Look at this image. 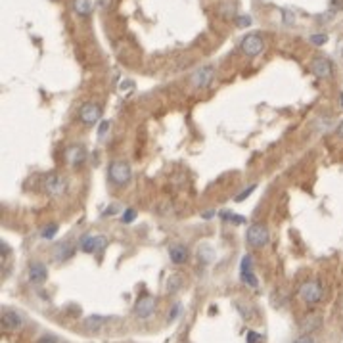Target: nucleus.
<instances>
[{"mask_svg": "<svg viewBox=\"0 0 343 343\" xmlns=\"http://www.w3.org/2000/svg\"><path fill=\"white\" fill-rule=\"evenodd\" d=\"M107 176L109 180L115 184V186H125L131 176H133V171H131V165L127 161H111L109 167H107Z\"/></svg>", "mask_w": 343, "mask_h": 343, "instance_id": "nucleus-1", "label": "nucleus"}, {"mask_svg": "<svg viewBox=\"0 0 343 343\" xmlns=\"http://www.w3.org/2000/svg\"><path fill=\"white\" fill-rule=\"evenodd\" d=\"M245 238H247V243H249L251 247H265V245L269 243L271 234H269V228H267L265 224L255 223L247 228Z\"/></svg>", "mask_w": 343, "mask_h": 343, "instance_id": "nucleus-2", "label": "nucleus"}, {"mask_svg": "<svg viewBox=\"0 0 343 343\" xmlns=\"http://www.w3.org/2000/svg\"><path fill=\"white\" fill-rule=\"evenodd\" d=\"M299 297L309 303V305H314V303H320L322 297H324V290H322V284L312 280V282H307L299 288Z\"/></svg>", "mask_w": 343, "mask_h": 343, "instance_id": "nucleus-3", "label": "nucleus"}, {"mask_svg": "<svg viewBox=\"0 0 343 343\" xmlns=\"http://www.w3.org/2000/svg\"><path fill=\"white\" fill-rule=\"evenodd\" d=\"M44 190L50 196H64L68 192V180L62 174H48L44 178Z\"/></svg>", "mask_w": 343, "mask_h": 343, "instance_id": "nucleus-4", "label": "nucleus"}, {"mask_svg": "<svg viewBox=\"0 0 343 343\" xmlns=\"http://www.w3.org/2000/svg\"><path fill=\"white\" fill-rule=\"evenodd\" d=\"M240 278L243 284H247L249 288H257V276L253 274V259L251 255H243L240 263Z\"/></svg>", "mask_w": 343, "mask_h": 343, "instance_id": "nucleus-5", "label": "nucleus"}, {"mask_svg": "<svg viewBox=\"0 0 343 343\" xmlns=\"http://www.w3.org/2000/svg\"><path fill=\"white\" fill-rule=\"evenodd\" d=\"M133 310H135V314H137L138 318H148V316H152L155 310V297H152V295H142V297H138Z\"/></svg>", "mask_w": 343, "mask_h": 343, "instance_id": "nucleus-6", "label": "nucleus"}, {"mask_svg": "<svg viewBox=\"0 0 343 343\" xmlns=\"http://www.w3.org/2000/svg\"><path fill=\"white\" fill-rule=\"evenodd\" d=\"M263 38H261V34L259 33H249L243 36V40H241V50L245 52L247 56H257L263 52Z\"/></svg>", "mask_w": 343, "mask_h": 343, "instance_id": "nucleus-7", "label": "nucleus"}, {"mask_svg": "<svg viewBox=\"0 0 343 343\" xmlns=\"http://www.w3.org/2000/svg\"><path fill=\"white\" fill-rule=\"evenodd\" d=\"M79 117H81V121H83L85 125H94V123H98L100 117H102V107H100L98 103L88 102L81 107Z\"/></svg>", "mask_w": 343, "mask_h": 343, "instance_id": "nucleus-8", "label": "nucleus"}, {"mask_svg": "<svg viewBox=\"0 0 343 343\" xmlns=\"http://www.w3.org/2000/svg\"><path fill=\"white\" fill-rule=\"evenodd\" d=\"M213 77H215V69L211 68V66H204V68H200L194 73L192 85L196 86V88H206V86H209L213 83Z\"/></svg>", "mask_w": 343, "mask_h": 343, "instance_id": "nucleus-9", "label": "nucleus"}, {"mask_svg": "<svg viewBox=\"0 0 343 343\" xmlns=\"http://www.w3.org/2000/svg\"><path fill=\"white\" fill-rule=\"evenodd\" d=\"M0 322H2V328H4V330H19V328L25 324L23 318L19 316V312H16V310H12V309L2 310Z\"/></svg>", "mask_w": 343, "mask_h": 343, "instance_id": "nucleus-10", "label": "nucleus"}, {"mask_svg": "<svg viewBox=\"0 0 343 343\" xmlns=\"http://www.w3.org/2000/svg\"><path fill=\"white\" fill-rule=\"evenodd\" d=\"M103 247H105V238L103 236L86 234V236H83V240H81V249L85 253H96V251H100Z\"/></svg>", "mask_w": 343, "mask_h": 343, "instance_id": "nucleus-11", "label": "nucleus"}, {"mask_svg": "<svg viewBox=\"0 0 343 343\" xmlns=\"http://www.w3.org/2000/svg\"><path fill=\"white\" fill-rule=\"evenodd\" d=\"M310 69H312V73L318 77V79H328V77H332V62L326 60V58H316L312 64H310Z\"/></svg>", "mask_w": 343, "mask_h": 343, "instance_id": "nucleus-12", "label": "nucleus"}, {"mask_svg": "<svg viewBox=\"0 0 343 343\" xmlns=\"http://www.w3.org/2000/svg\"><path fill=\"white\" fill-rule=\"evenodd\" d=\"M66 159H68L69 165H73V167H79V165H83L86 159V152L83 146H79V144H75V146H69L68 150H66Z\"/></svg>", "mask_w": 343, "mask_h": 343, "instance_id": "nucleus-13", "label": "nucleus"}, {"mask_svg": "<svg viewBox=\"0 0 343 343\" xmlns=\"http://www.w3.org/2000/svg\"><path fill=\"white\" fill-rule=\"evenodd\" d=\"M48 278V269L42 263H31L29 265V282L31 284H42Z\"/></svg>", "mask_w": 343, "mask_h": 343, "instance_id": "nucleus-14", "label": "nucleus"}, {"mask_svg": "<svg viewBox=\"0 0 343 343\" xmlns=\"http://www.w3.org/2000/svg\"><path fill=\"white\" fill-rule=\"evenodd\" d=\"M169 259H171L174 265H184L188 261V247L186 245H180V243H174L169 247Z\"/></svg>", "mask_w": 343, "mask_h": 343, "instance_id": "nucleus-15", "label": "nucleus"}, {"mask_svg": "<svg viewBox=\"0 0 343 343\" xmlns=\"http://www.w3.org/2000/svg\"><path fill=\"white\" fill-rule=\"evenodd\" d=\"M73 10L81 17H88L92 14V0H73Z\"/></svg>", "mask_w": 343, "mask_h": 343, "instance_id": "nucleus-16", "label": "nucleus"}, {"mask_svg": "<svg viewBox=\"0 0 343 343\" xmlns=\"http://www.w3.org/2000/svg\"><path fill=\"white\" fill-rule=\"evenodd\" d=\"M73 251H75V249H73V245H71L69 241H64V243H60V245H58V249H56V255H54V257H56V261L64 263V261H68V259L73 255Z\"/></svg>", "mask_w": 343, "mask_h": 343, "instance_id": "nucleus-17", "label": "nucleus"}, {"mask_svg": "<svg viewBox=\"0 0 343 343\" xmlns=\"http://www.w3.org/2000/svg\"><path fill=\"white\" fill-rule=\"evenodd\" d=\"M105 322H107V318H105V316H100V314H90L88 318H85V326L88 328V330H92V332L103 328Z\"/></svg>", "mask_w": 343, "mask_h": 343, "instance_id": "nucleus-18", "label": "nucleus"}, {"mask_svg": "<svg viewBox=\"0 0 343 343\" xmlns=\"http://www.w3.org/2000/svg\"><path fill=\"white\" fill-rule=\"evenodd\" d=\"M320 324H322V318H320L318 314H309V316L301 322V330H303V332H312V330H316Z\"/></svg>", "mask_w": 343, "mask_h": 343, "instance_id": "nucleus-19", "label": "nucleus"}, {"mask_svg": "<svg viewBox=\"0 0 343 343\" xmlns=\"http://www.w3.org/2000/svg\"><path fill=\"white\" fill-rule=\"evenodd\" d=\"M56 234H58V224H46V226H42V230H40V236H42L44 240H52Z\"/></svg>", "mask_w": 343, "mask_h": 343, "instance_id": "nucleus-20", "label": "nucleus"}, {"mask_svg": "<svg viewBox=\"0 0 343 343\" xmlns=\"http://www.w3.org/2000/svg\"><path fill=\"white\" fill-rule=\"evenodd\" d=\"M180 286H182V278H180V276H176V274L171 276V278H169V282H167V292L174 293L178 288H180Z\"/></svg>", "mask_w": 343, "mask_h": 343, "instance_id": "nucleus-21", "label": "nucleus"}, {"mask_svg": "<svg viewBox=\"0 0 343 343\" xmlns=\"http://www.w3.org/2000/svg\"><path fill=\"white\" fill-rule=\"evenodd\" d=\"M223 219H224V221H228V223H232V224L245 223V217H241V215H234V213H230V211L223 213Z\"/></svg>", "mask_w": 343, "mask_h": 343, "instance_id": "nucleus-22", "label": "nucleus"}, {"mask_svg": "<svg viewBox=\"0 0 343 343\" xmlns=\"http://www.w3.org/2000/svg\"><path fill=\"white\" fill-rule=\"evenodd\" d=\"M253 190H257V186H255V184H251L249 188H245V192L238 194V196L234 198V202H236V204H240V202H243V200H247V198H249V196L253 194Z\"/></svg>", "mask_w": 343, "mask_h": 343, "instance_id": "nucleus-23", "label": "nucleus"}, {"mask_svg": "<svg viewBox=\"0 0 343 343\" xmlns=\"http://www.w3.org/2000/svg\"><path fill=\"white\" fill-rule=\"evenodd\" d=\"M137 219V211L135 209H125V213H123V217H121V221L125 224H129V223H133Z\"/></svg>", "mask_w": 343, "mask_h": 343, "instance_id": "nucleus-24", "label": "nucleus"}, {"mask_svg": "<svg viewBox=\"0 0 343 343\" xmlns=\"http://www.w3.org/2000/svg\"><path fill=\"white\" fill-rule=\"evenodd\" d=\"M326 40H328L326 34H312V36H310V42H312V44H316V46L326 44Z\"/></svg>", "mask_w": 343, "mask_h": 343, "instance_id": "nucleus-25", "label": "nucleus"}, {"mask_svg": "<svg viewBox=\"0 0 343 343\" xmlns=\"http://www.w3.org/2000/svg\"><path fill=\"white\" fill-rule=\"evenodd\" d=\"M261 340H263V338L259 336L257 332H249V334H247V343H259Z\"/></svg>", "mask_w": 343, "mask_h": 343, "instance_id": "nucleus-26", "label": "nucleus"}, {"mask_svg": "<svg viewBox=\"0 0 343 343\" xmlns=\"http://www.w3.org/2000/svg\"><path fill=\"white\" fill-rule=\"evenodd\" d=\"M238 25H240V27H249V25H251V17L249 16L238 17Z\"/></svg>", "mask_w": 343, "mask_h": 343, "instance_id": "nucleus-27", "label": "nucleus"}, {"mask_svg": "<svg viewBox=\"0 0 343 343\" xmlns=\"http://www.w3.org/2000/svg\"><path fill=\"white\" fill-rule=\"evenodd\" d=\"M107 129H109V121H102L100 123V129H98V137L102 138L105 133H107Z\"/></svg>", "mask_w": 343, "mask_h": 343, "instance_id": "nucleus-28", "label": "nucleus"}, {"mask_svg": "<svg viewBox=\"0 0 343 343\" xmlns=\"http://www.w3.org/2000/svg\"><path fill=\"white\" fill-rule=\"evenodd\" d=\"M0 249H2V251H0V255H2V261H4V259L8 257V253H10V247H8V243H6V241H0Z\"/></svg>", "mask_w": 343, "mask_h": 343, "instance_id": "nucleus-29", "label": "nucleus"}, {"mask_svg": "<svg viewBox=\"0 0 343 343\" xmlns=\"http://www.w3.org/2000/svg\"><path fill=\"white\" fill-rule=\"evenodd\" d=\"M36 343H58V340L54 336H42V338L36 340Z\"/></svg>", "mask_w": 343, "mask_h": 343, "instance_id": "nucleus-30", "label": "nucleus"}, {"mask_svg": "<svg viewBox=\"0 0 343 343\" xmlns=\"http://www.w3.org/2000/svg\"><path fill=\"white\" fill-rule=\"evenodd\" d=\"M293 343H316V342H314L312 336H301V338H297Z\"/></svg>", "mask_w": 343, "mask_h": 343, "instance_id": "nucleus-31", "label": "nucleus"}, {"mask_svg": "<svg viewBox=\"0 0 343 343\" xmlns=\"http://www.w3.org/2000/svg\"><path fill=\"white\" fill-rule=\"evenodd\" d=\"M178 310H180V305H174V307H172V310H171V314H169V320H174V318H176Z\"/></svg>", "mask_w": 343, "mask_h": 343, "instance_id": "nucleus-32", "label": "nucleus"}, {"mask_svg": "<svg viewBox=\"0 0 343 343\" xmlns=\"http://www.w3.org/2000/svg\"><path fill=\"white\" fill-rule=\"evenodd\" d=\"M202 217H204V219H211V217H215V211H206Z\"/></svg>", "mask_w": 343, "mask_h": 343, "instance_id": "nucleus-33", "label": "nucleus"}, {"mask_svg": "<svg viewBox=\"0 0 343 343\" xmlns=\"http://www.w3.org/2000/svg\"><path fill=\"white\" fill-rule=\"evenodd\" d=\"M100 6H102V8H107V6H109V0H100Z\"/></svg>", "mask_w": 343, "mask_h": 343, "instance_id": "nucleus-34", "label": "nucleus"}, {"mask_svg": "<svg viewBox=\"0 0 343 343\" xmlns=\"http://www.w3.org/2000/svg\"><path fill=\"white\" fill-rule=\"evenodd\" d=\"M338 133H340V137L343 138V121L340 123V127H338Z\"/></svg>", "mask_w": 343, "mask_h": 343, "instance_id": "nucleus-35", "label": "nucleus"}, {"mask_svg": "<svg viewBox=\"0 0 343 343\" xmlns=\"http://www.w3.org/2000/svg\"><path fill=\"white\" fill-rule=\"evenodd\" d=\"M342 105H343V94H342Z\"/></svg>", "mask_w": 343, "mask_h": 343, "instance_id": "nucleus-36", "label": "nucleus"}]
</instances>
